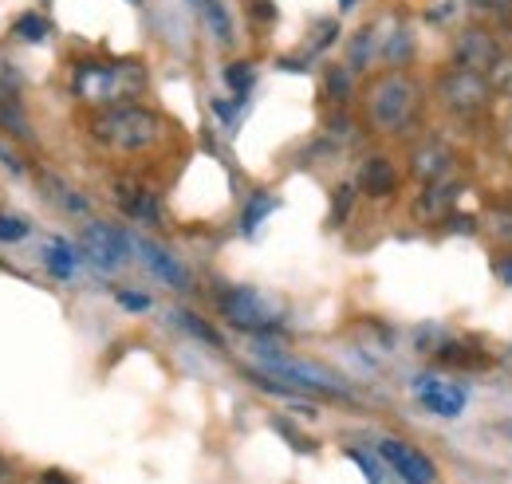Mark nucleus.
I'll list each match as a JSON object with an SVG mask.
<instances>
[{"instance_id":"nucleus-34","label":"nucleus","mask_w":512,"mask_h":484,"mask_svg":"<svg viewBox=\"0 0 512 484\" xmlns=\"http://www.w3.org/2000/svg\"><path fill=\"white\" fill-rule=\"evenodd\" d=\"M40 484H67V481L60 477V473H44V477H40Z\"/></svg>"},{"instance_id":"nucleus-32","label":"nucleus","mask_w":512,"mask_h":484,"mask_svg":"<svg viewBox=\"0 0 512 484\" xmlns=\"http://www.w3.org/2000/svg\"><path fill=\"white\" fill-rule=\"evenodd\" d=\"M0 162H4V166H8V170H12V174H20V170H24V162H20V158H16V150H8V146H4V142H0Z\"/></svg>"},{"instance_id":"nucleus-2","label":"nucleus","mask_w":512,"mask_h":484,"mask_svg":"<svg viewBox=\"0 0 512 484\" xmlns=\"http://www.w3.org/2000/svg\"><path fill=\"white\" fill-rule=\"evenodd\" d=\"M146 83H150V75H146V67L138 60H115V63L83 60L71 71V91L83 103H95L99 111L103 107L134 103L146 91Z\"/></svg>"},{"instance_id":"nucleus-17","label":"nucleus","mask_w":512,"mask_h":484,"mask_svg":"<svg viewBox=\"0 0 512 484\" xmlns=\"http://www.w3.org/2000/svg\"><path fill=\"white\" fill-rule=\"evenodd\" d=\"M193 8L201 12L209 36H213L221 48H229V44L237 40V32H233V16H229V8H225L221 0H193Z\"/></svg>"},{"instance_id":"nucleus-8","label":"nucleus","mask_w":512,"mask_h":484,"mask_svg":"<svg viewBox=\"0 0 512 484\" xmlns=\"http://www.w3.org/2000/svg\"><path fill=\"white\" fill-rule=\"evenodd\" d=\"M83 252L87 260H95L99 268H123L130 260V241L123 229L107 225V221H87L83 225Z\"/></svg>"},{"instance_id":"nucleus-22","label":"nucleus","mask_w":512,"mask_h":484,"mask_svg":"<svg viewBox=\"0 0 512 484\" xmlns=\"http://www.w3.org/2000/svg\"><path fill=\"white\" fill-rule=\"evenodd\" d=\"M225 83L233 87V95H237V99H245V95L253 91V83H256V67L249 60L229 63V67H225Z\"/></svg>"},{"instance_id":"nucleus-21","label":"nucleus","mask_w":512,"mask_h":484,"mask_svg":"<svg viewBox=\"0 0 512 484\" xmlns=\"http://www.w3.org/2000/svg\"><path fill=\"white\" fill-rule=\"evenodd\" d=\"M12 32H16L20 40H28V44H44V40L52 36V20L40 16V12H24V16H16Z\"/></svg>"},{"instance_id":"nucleus-4","label":"nucleus","mask_w":512,"mask_h":484,"mask_svg":"<svg viewBox=\"0 0 512 484\" xmlns=\"http://www.w3.org/2000/svg\"><path fill=\"white\" fill-rule=\"evenodd\" d=\"M434 95H438L442 111L453 115V119H461V122L481 119V115L493 107V99H497V91H493V79H489V75H477V71L453 67V63H449L446 71L434 79Z\"/></svg>"},{"instance_id":"nucleus-19","label":"nucleus","mask_w":512,"mask_h":484,"mask_svg":"<svg viewBox=\"0 0 512 484\" xmlns=\"http://www.w3.org/2000/svg\"><path fill=\"white\" fill-rule=\"evenodd\" d=\"M410 56H414V32L410 28H394L383 40V48H379V60L398 71V67L410 63Z\"/></svg>"},{"instance_id":"nucleus-3","label":"nucleus","mask_w":512,"mask_h":484,"mask_svg":"<svg viewBox=\"0 0 512 484\" xmlns=\"http://www.w3.org/2000/svg\"><path fill=\"white\" fill-rule=\"evenodd\" d=\"M91 138L115 154H146L162 142L166 122L162 115H154L150 107L138 103H123V107H103L91 115Z\"/></svg>"},{"instance_id":"nucleus-7","label":"nucleus","mask_w":512,"mask_h":484,"mask_svg":"<svg viewBox=\"0 0 512 484\" xmlns=\"http://www.w3.org/2000/svg\"><path fill=\"white\" fill-rule=\"evenodd\" d=\"M379 457L390 465V473H394L402 484H434L438 481V465H434L422 449H414L410 441L383 437V441H379Z\"/></svg>"},{"instance_id":"nucleus-30","label":"nucleus","mask_w":512,"mask_h":484,"mask_svg":"<svg viewBox=\"0 0 512 484\" xmlns=\"http://www.w3.org/2000/svg\"><path fill=\"white\" fill-rule=\"evenodd\" d=\"M119 303L130 307V311H146L150 307V296H138V292H119Z\"/></svg>"},{"instance_id":"nucleus-29","label":"nucleus","mask_w":512,"mask_h":484,"mask_svg":"<svg viewBox=\"0 0 512 484\" xmlns=\"http://www.w3.org/2000/svg\"><path fill=\"white\" fill-rule=\"evenodd\" d=\"M359 189H351V185H339V193H335V213H331V221L335 225H343V217H347V209H351V197H355Z\"/></svg>"},{"instance_id":"nucleus-25","label":"nucleus","mask_w":512,"mask_h":484,"mask_svg":"<svg viewBox=\"0 0 512 484\" xmlns=\"http://www.w3.org/2000/svg\"><path fill=\"white\" fill-rule=\"evenodd\" d=\"M489 79H493V91H497V95L512 99V52H505V60L497 63V71H493Z\"/></svg>"},{"instance_id":"nucleus-16","label":"nucleus","mask_w":512,"mask_h":484,"mask_svg":"<svg viewBox=\"0 0 512 484\" xmlns=\"http://www.w3.org/2000/svg\"><path fill=\"white\" fill-rule=\"evenodd\" d=\"M379 40H383V32H379V24H363L355 36H351V44H347V67L359 75V71H367L375 56H379Z\"/></svg>"},{"instance_id":"nucleus-5","label":"nucleus","mask_w":512,"mask_h":484,"mask_svg":"<svg viewBox=\"0 0 512 484\" xmlns=\"http://www.w3.org/2000/svg\"><path fill=\"white\" fill-rule=\"evenodd\" d=\"M221 307V319L237 331H249V335H264V331H276L280 327V311L264 300L256 288H225L217 296Z\"/></svg>"},{"instance_id":"nucleus-35","label":"nucleus","mask_w":512,"mask_h":484,"mask_svg":"<svg viewBox=\"0 0 512 484\" xmlns=\"http://www.w3.org/2000/svg\"><path fill=\"white\" fill-rule=\"evenodd\" d=\"M339 4H343V8H351V4H355V0H339Z\"/></svg>"},{"instance_id":"nucleus-33","label":"nucleus","mask_w":512,"mask_h":484,"mask_svg":"<svg viewBox=\"0 0 512 484\" xmlns=\"http://www.w3.org/2000/svg\"><path fill=\"white\" fill-rule=\"evenodd\" d=\"M493 268H497V276H505V280H509V288H512V256H497V264H493Z\"/></svg>"},{"instance_id":"nucleus-27","label":"nucleus","mask_w":512,"mask_h":484,"mask_svg":"<svg viewBox=\"0 0 512 484\" xmlns=\"http://www.w3.org/2000/svg\"><path fill=\"white\" fill-rule=\"evenodd\" d=\"M347 457H351V461H355V465L363 469V477H367V481H371V484H383V473H379V465H375V461H371L367 453H359V449H347Z\"/></svg>"},{"instance_id":"nucleus-26","label":"nucleus","mask_w":512,"mask_h":484,"mask_svg":"<svg viewBox=\"0 0 512 484\" xmlns=\"http://www.w3.org/2000/svg\"><path fill=\"white\" fill-rule=\"evenodd\" d=\"M24 237H28L24 217H0V241H24Z\"/></svg>"},{"instance_id":"nucleus-20","label":"nucleus","mask_w":512,"mask_h":484,"mask_svg":"<svg viewBox=\"0 0 512 484\" xmlns=\"http://www.w3.org/2000/svg\"><path fill=\"white\" fill-rule=\"evenodd\" d=\"M174 323L193 335L197 343H205V347H213V351H225V339H221V331L213 327V323H205L201 315H193V311H174Z\"/></svg>"},{"instance_id":"nucleus-9","label":"nucleus","mask_w":512,"mask_h":484,"mask_svg":"<svg viewBox=\"0 0 512 484\" xmlns=\"http://www.w3.org/2000/svg\"><path fill=\"white\" fill-rule=\"evenodd\" d=\"M414 398L422 402V410H430L438 418H457L465 410V398L469 394L457 382H446L438 374H422V378H414Z\"/></svg>"},{"instance_id":"nucleus-24","label":"nucleus","mask_w":512,"mask_h":484,"mask_svg":"<svg viewBox=\"0 0 512 484\" xmlns=\"http://www.w3.org/2000/svg\"><path fill=\"white\" fill-rule=\"evenodd\" d=\"M44 260H48V268H52L60 280H67V276L75 272V252H71L67 244H52V248L44 252Z\"/></svg>"},{"instance_id":"nucleus-12","label":"nucleus","mask_w":512,"mask_h":484,"mask_svg":"<svg viewBox=\"0 0 512 484\" xmlns=\"http://www.w3.org/2000/svg\"><path fill=\"white\" fill-rule=\"evenodd\" d=\"M453 166H457V162H453V150H449L442 138H426V142H418L414 154H410V174L422 185L453 174Z\"/></svg>"},{"instance_id":"nucleus-1","label":"nucleus","mask_w":512,"mask_h":484,"mask_svg":"<svg viewBox=\"0 0 512 484\" xmlns=\"http://www.w3.org/2000/svg\"><path fill=\"white\" fill-rule=\"evenodd\" d=\"M422 83L406 71V67H386L379 75H371L367 79V87H363V119L367 126L375 130V134H390V138H398V134H406L418 115H422Z\"/></svg>"},{"instance_id":"nucleus-14","label":"nucleus","mask_w":512,"mask_h":484,"mask_svg":"<svg viewBox=\"0 0 512 484\" xmlns=\"http://www.w3.org/2000/svg\"><path fill=\"white\" fill-rule=\"evenodd\" d=\"M115 197H119V205H123L127 217L142 221V225H162V205H158V197L150 189H142V185H119Z\"/></svg>"},{"instance_id":"nucleus-23","label":"nucleus","mask_w":512,"mask_h":484,"mask_svg":"<svg viewBox=\"0 0 512 484\" xmlns=\"http://www.w3.org/2000/svg\"><path fill=\"white\" fill-rule=\"evenodd\" d=\"M272 209H276V197H268V193H253V197H249V205H245V213H241V229H245V233H256V225H260Z\"/></svg>"},{"instance_id":"nucleus-31","label":"nucleus","mask_w":512,"mask_h":484,"mask_svg":"<svg viewBox=\"0 0 512 484\" xmlns=\"http://www.w3.org/2000/svg\"><path fill=\"white\" fill-rule=\"evenodd\" d=\"M473 8H485V12H493V16H505L512 8V0H473Z\"/></svg>"},{"instance_id":"nucleus-10","label":"nucleus","mask_w":512,"mask_h":484,"mask_svg":"<svg viewBox=\"0 0 512 484\" xmlns=\"http://www.w3.org/2000/svg\"><path fill=\"white\" fill-rule=\"evenodd\" d=\"M461 174H446V178H438V182H426L422 185V193H418V201H414V221H422V225H434V221H446L449 213H453V205H457V197H461Z\"/></svg>"},{"instance_id":"nucleus-15","label":"nucleus","mask_w":512,"mask_h":484,"mask_svg":"<svg viewBox=\"0 0 512 484\" xmlns=\"http://www.w3.org/2000/svg\"><path fill=\"white\" fill-rule=\"evenodd\" d=\"M40 193H44L48 201H56L71 217H91V201H87L83 193H75V189H71L64 178H56V174H40Z\"/></svg>"},{"instance_id":"nucleus-28","label":"nucleus","mask_w":512,"mask_h":484,"mask_svg":"<svg viewBox=\"0 0 512 484\" xmlns=\"http://www.w3.org/2000/svg\"><path fill=\"white\" fill-rule=\"evenodd\" d=\"M493 229L501 241H512V205H497L493 209Z\"/></svg>"},{"instance_id":"nucleus-18","label":"nucleus","mask_w":512,"mask_h":484,"mask_svg":"<svg viewBox=\"0 0 512 484\" xmlns=\"http://www.w3.org/2000/svg\"><path fill=\"white\" fill-rule=\"evenodd\" d=\"M323 95L335 107H347L351 95H355V71L347 63H327V71H323Z\"/></svg>"},{"instance_id":"nucleus-6","label":"nucleus","mask_w":512,"mask_h":484,"mask_svg":"<svg viewBox=\"0 0 512 484\" xmlns=\"http://www.w3.org/2000/svg\"><path fill=\"white\" fill-rule=\"evenodd\" d=\"M505 60V44L493 28L485 24H469L453 36L449 44V63L453 67H465V71H477V75H493L497 63Z\"/></svg>"},{"instance_id":"nucleus-13","label":"nucleus","mask_w":512,"mask_h":484,"mask_svg":"<svg viewBox=\"0 0 512 484\" xmlns=\"http://www.w3.org/2000/svg\"><path fill=\"white\" fill-rule=\"evenodd\" d=\"M138 256H142V264H146L162 284H170L174 292H186V288H190V272H186L166 248H158L154 241H138Z\"/></svg>"},{"instance_id":"nucleus-11","label":"nucleus","mask_w":512,"mask_h":484,"mask_svg":"<svg viewBox=\"0 0 512 484\" xmlns=\"http://www.w3.org/2000/svg\"><path fill=\"white\" fill-rule=\"evenodd\" d=\"M398 185H402V174H398V166H394L386 154H371V158H363V162H359L355 189H359L363 197H371V201H386V197H394V193H398Z\"/></svg>"}]
</instances>
